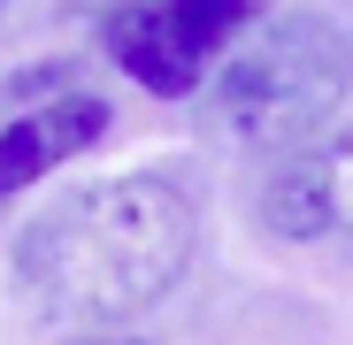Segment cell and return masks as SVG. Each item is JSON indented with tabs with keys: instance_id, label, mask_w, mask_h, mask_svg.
<instances>
[{
	"instance_id": "cell-1",
	"label": "cell",
	"mask_w": 353,
	"mask_h": 345,
	"mask_svg": "<svg viewBox=\"0 0 353 345\" xmlns=\"http://www.w3.org/2000/svg\"><path fill=\"white\" fill-rule=\"evenodd\" d=\"M192 246H200L192 192L176 177L139 169V177L70 192L62 207L23 222L8 269H16V292L46 322L108 330L146 315L161 292H176V276L192 269Z\"/></svg>"
},
{
	"instance_id": "cell-2",
	"label": "cell",
	"mask_w": 353,
	"mask_h": 345,
	"mask_svg": "<svg viewBox=\"0 0 353 345\" xmlns=\"http://www.w3.org/2000/svg\"><path fill=\"white\" fill-rule=\"evenodd\" d=\"M345 85H353V39L330 16H315V8L269 16L208 77V131L246 154L284 161L338 115Z\"/></svg>"
},
{
	"instance_id": "cell-3",
	"label": "cell",
	"mask_w": 353,
	"mask_h": 345,
	"mask_svg": "<svg viewBox=\"0 0 353 345\" xmlns=\"http://www.w3.org/2000/svg\"><path fill=\"white\" fill-rule=\"evenodd\" d=\"M254 0H123L100 39H108V62L131 70L146 92L161 100H192L208 85V62L246 31Z\"/></svg>"
},
{
	"instance_id": "cell-4",
	"label": "cell",
	"mask_w": 353,
	"mask_h": 345,
	"mask_svg": "<svg viewBox=\"0 0 353 345\" xmlns=\"http://www.w3.org/2000/svg\"><path fill=\"white\" fill-rule=\"evenodd\" d=\"M100 138H108L100 92H62V100H39L31 115H16V123H0V200L31 192L39 177H54L62 161H77Z\"/></svg>"
},
{
	"instance_id": "cell-5",
	"label": "cell",
	"mask_w": 353,
	"mask_h": 345,
	"mask_svg": "<svg viewBox=\"0 0 353 345\" xmlns=\"http://www.w3.org/2000/svg\"><path fill=\"white\" fill-rule=\"evenodd\" d=\"M254 222L269 230V238H284V246L323 238V230H330V207H323V169H315V154H284V161L269 169V185L254 192Z\"/></svg>"
},
{
	"instance_id": "cell-6",
	"label": "cell",
	"mask_w": 353,
	"mask_h": 345,
	"mask_svg": "<svg viewBox=\"0 0 353 345\" xmlns=\"http://www.w3.org/2000/svg\"><path fill=\"white\" fill-rule=\"evenodd\" d=\"M315 169H323V207H330V230H353V131H345L338 146H323V154H315Z\"/></svg>"
},
{
	"instance_id": "cell-7",
	"label": "cell",
	"mask_w": 353,
	"mask_h": 345,
	"mask_svg": "<svg viewBox=\"0 0 353 345\" xmlns=\"http://www.w3.org/2000/svg\"><path fill=\"white\" fill-rule=\"evenodd\" d=\"M62 345H154V337H139V330H77Z\"/></svg>"
}]
</instances>
